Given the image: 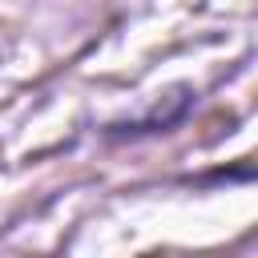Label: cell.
<instances>
[{"instance_id":"1","label":"cell","mask_w":258,"mask_h":258,"mask_svg":"<svg viewBox=\"0 0 258 258\" xmlns=\"http://www.w3.org/2000/svg\"><path fill=\"white\" fill-rule=\"evenodd\" d=\"M198 109V89L194 85H173L169 97L153 101L145 113L137 117H125V121H109L101 129V141L109 145H125V141H149V137H161V133H173L189 121V113Z\"/></svg>"}]
</instances>
